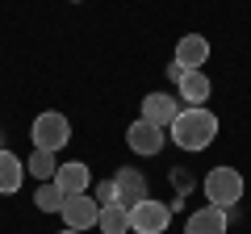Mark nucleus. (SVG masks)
<instances>
[{
  "instance_id": "20",
  "label": "nucleus",
  "mask_w": 251,
  "mask_h": 234,
  "mask_svg": "<svg viewBox=\"0 0 251 234\" xmlns=\"http://www.w3.org/2000/svg\"><path fill=\"white\" fill-rule=\"evenodd\" d=\"M72 4H80V0H72Z\"/></svg>"
},
{
  "instance_id": "2",
  "label": "nucleus",
  "mask_w": 251,
  "mask_h": 234,
  "mask_svg": "<svg viewBox=\"0 0 251 234\" xmlns=\"http://www.w3.org/2000/svg\"><path fill=\"white\" fill-rule=\"evenodd\" d=\"M205 201L218 209H230L243 201V192H247V180H243V171L239 167H226V163H218V167L205 171Z\"/></svg>"
},
{
  "instance_id": "16",
  "label": "nucleus",
  "mask_w": 251,
  "mask_h": 234,
  "mask_svg": "<svg viewBox=\"0 0 251 234\" xmlns=\"http://www.w3.org/2000/svg\"><path fill=\"white\" fill-rule=\"evenodd\" d=\"M34 205L42 209V213H59V209H63V192H59V184H54V180H46L42 188L34 192Z\"/></svg>"
},
{
  "instance_id": "11",
  "label": "nucleus",
  "mask_w": 251,
  "mask_h": 234,
  "mask_svg": "<svg viewBox=\"0 0 251 234\" xmlns=\"http://www.w3.org/2000/svg\"><path fill=\"white\" fill-rule=\"evenodd\" d=\"M25 180V159L13 155L9 146H0V197H13Z\"/></svg>"
},
{
  "instance_id": "3",
  "label": "nucleus",
  "mask_w": 251,
  "mask_h": 234,
  "mask_svg": "<svg viewBox=\"0 0 251 234\" xmlns=\"http://www.w3.org/2000/svg\"><path fill=\"white\" fill-rule=\"evenodd\" d=\"M29 138H34V151H54V155H59L63 146L72 142V121H67L59 109H46V113L34 117Z\"/></svg>"
},
{
  "instance_id": "15",
  "label": "nucleus",
  "mask_w": 251,
  "mask_h": 234,
  "mask_svg": "<svg viewBox=\"0 0 251 234\" xmlns=\"http://www.w3.org/2000/svg\"><path fill=\"white\" fill-rule=\"evenodd\" d=\"M25 171L29 176H38V180H54V171H59V155L54 151H34L29 155V163H25Z\"/></svg>"
},
{
  "instance_id": "17",
  "label": "nucleus",
  "mask_w": 251,
  "mask_h": 234,
  "mask_svg": "<svg viewBox=\"0 0 251 234\" xmlns=\"http://www.w3.org/2000/svg\"><path fill=\"white\" fill-rule=\"evenodd\" d=\"M92 201H97V205H117V188H113V180L97 184V188H92Z\"/></svg>"
},
{
  "instance_id": "5",
  "label": "nucleus",
  "mask_w": 251,
  "mask_h": 234,
  "mask_svg": "<svg viewBox=\"0 0 251 234\" xmlns=\"http://www.w3.org/2000/svg\"><path fill=\"white\" fill-rule=\"evenodd\" d=\"M63 222H67V230H92L97 226V217H100V205L92 201V192H80V197H63Z\"/></svg>"
},
{
  "instance_id": "8",
  "label": "nucleus",
  "mask_w": 251,
  "mask_h": 234,
  "mask_svg": "<svg viewBox=\"0 0 251 234\" xmlns=\"http://www.w3.org/2000/svg\"><path fill=\"white\" fill-rule=\"evenodd\" d=\"M54 184H59V192H63V197H80V192H88V184H92L88 163H80V159L59 163V171H54Z\"/></svg>"
},
{
  "instance_id": "14",
  "label": "nucleus",
  "mask_w": 251,
  "mask_h": 234,
  "mask_svg": "<svg viewBox=\"0 0 251 234\" xmlns=\"http://www.w3.org/2000/svg\"><path fill=\"white\" fill-rule=\"evenodd\" d=\"M97 230L100 234H126L130 230V205H100V217H97Z\"/></svg>"
},
{
  "instance_id": "7",
  "label": "nucleus",
  "mask_w": 251,
  "mask_h": 234,
  "mask_svg": "<svg viewBox=\"0 0 251 234\" xmlns=\"http://www.w3.org/2000/svg\"><path fill=\"white\" fill-rule=\"evenodd\" d=\"M180 96H172V92H147L143 96V121H151V126H159V130H168L172 121L180 117Z\"/></svg>"
},
{
  "instance_id": "9",
  "label": "nucleus",
  "mask_w": 251,
  "mask_h": 234,
  "mask_svg": "<svg viewBox=\"0 0 251 234\" xmlns=\"http://www.w3.org/2000/svg\"><path fill=\"white\" fill-rule=\"evenodd\" d=\"M226 222H230V209L205 205V209H193V213H188L184 234H226Z\"/></svg>"
},
{
  "instance_id": "13",
  "label": "nucleus",
  "mask_w": 251,
  "mask_h": 234,
  "mask_svg": "<svg viewBox=\"0 0 251 234\" xmlns=\"http://www.w3.org/2000/svg\"><path fill=\"white\" fill-rule=\"evenodd\" d=\"M176 88H180V105H184V109H197V105H205V100H209L214 84H209L205 71H188L184 80L176 84Z\"/></svg>"
},
{
  "instance_id": "1",
  "label": "nucleus",
  "mask_w": 251,
  "mask_h": 234,
  "mask_svg": "<svg viewBox=\"0 0 251 234\" xmlns=\"http://www.w3.org/2000/svg\"><path fill=\"white\" fill-rule=\"evenodd\" d=\"M168 138L180 146V151H205V146L218 138V117L209 113L205 105L180 109V117L168 126Z\"/></svg>"
},
{
  "instance_id": "4",
  "label": "nucleus",
  "mask_w": 251,
  "mask_h": 234,
  "mask_svg": "<svg viewBox=\"0 0 251 234\" xmlns=\"http://www.w3.org/2000/svg\"><path fill=\"white\" fill-rule=\"evenodd\" d=\"M172 222V205H163V201H138V205H130V234H163Z\"/></svg>"
},
{
  "instance_id": "19",
  "label": "nucleus",
  "mask_w": 251,
  "mask_h": 234,
  "mask_svg": "<svg viewBox=\"0 0 251 234\" xmlns=\"http://www.w3.org/2000/svg\"><path fill=\"white\" fill-rule=\"evenodd\" d=\"M63 234H80V230H63Z\"/></svg>"
},
{
  "instance_id": "6",
  "label": "nucleus",
  "mask_w": 251,
  "mask_h": 234,
  "mask_svg": "<svg viewBox=\"0 0 251 234\" xmlns=\"http://www.w3.org/2000/svg\"><path fill=\"white\" fill-rule=\"evenodd\" d=\"M163 142H168V130L151 126V121H143V117H138L134 126L126 130V146H130L134 155H143V159H151V155H159V151H163Z\"/></svg>"
},
{
  "instance_id": "12",
  "label": "nucleus",
  "mask_w": 251,
  "mask_h": 234,
  "mask_svg": "<svg viewBox=\"0 0 251 234\" xmlns=\"http://www.w3.org/2000/svg\"><path fill=\"white\" fill-rule=\"evenodd\" d=\"M113 188H117V201H122V205H138V201H147V180H143V171H134V167L117 171Z\"/></svg>"
},
{
  "instance_id": "18",
  "label": "nucleus",
  "mask_w": 251,
  "mask_h": 234,
  "mask_svg": "<svg viewBox=\"0 0 251 234\" xmlns=\"http://www.w3.org/2000/svg\"><path fill=\"white\" fill-rule=\"evenodd\" d=\"M184 75H188V71H184V67H180V63H172V67H168V80H176V84H180V80H184Z\"/></svg>"
},
{
  "instance_id": "10",
  "label": "nucleus",
  "mask_w": 251,
  "mask_h": 234,
  "mask_svg": "<svg viewBox=\"0 0 251 234\" xmlns=\"http://www.w3.org/2000/svg\"><path fill=\"white\" fill-rule=\"evenodd\" d=\"M205 59H209V42H205L201 34H184V38L176 42V59H172V63H180L184 71H201Z\"/></svg>"
}]
</instances>
